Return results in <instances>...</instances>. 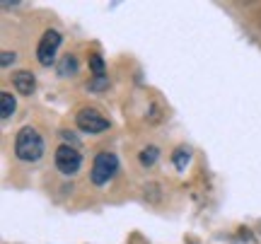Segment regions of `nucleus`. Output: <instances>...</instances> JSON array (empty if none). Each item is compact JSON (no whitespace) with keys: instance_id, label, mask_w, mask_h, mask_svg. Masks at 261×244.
<instances>
[{"instance_id":"nucleus-1","label":"nucleus","mask_w":261,"mask_h":244,"mask_svg":"<svg viewBox=\"0 0 261 244\" xmlns=\"http://www.w3.org/2000/svg\"><path fill=\"white\" fill-rule=\"evenodd\" d=\"M15 155L22 162H37L44 155V138L39 135L37 128L24 126L15 138Z\"/></svg>"},{"instance_id":"nucleus-2","label":"nucleus","mask_w":261,"mask_h":244,"mask_svg":"<svg viewBox=\"0 0 261 244\" xmlns=\"http://www.w3.org/2000/svg\"><path fill=\"white\" fill-rule=\"evenodd\" d=\"M116 169H119V160H116V155L112 152H99L92 162V172H90V177H92V184L97 186H102L107 181H112L114 174H116Z\"/></svg>"},{"instance_id":"nucleus-3","label":"nucleus","mask_w":261,"mask_h":244,"mask_svg":"<svg viewBox=\"0 0 261 244\" xmlns=\"http://www.w3.org/2000/svg\"><path fill=\"white\" fill-rule=\"evenodd\" d=\"M83 167V155L75 150L73 145H61L56 150V169L65 177H73L77 174Z\"/></svg>"},{"instance_id":"nucleus-4","label":"nucleus","mask_w":261,"mask_h":244,"mask_svg":"<svg viewBox=\"0 0 261 244\" xmlns=\"http://www.w3.org/2000/svg\"><path fill=\"white\" fill-rule=\"evenodd\" d=\"M58 46H61V34H58L56 29L44 32V37H41V41H39V46H37L39 63H41V66H51V63L56 61Z\"/></svg>"},{"instance_id":"nucleus-5","label":"nucleus","mask_w":261,"mask_h":244,"mask_svg":"<svg viewBox=\"0 0 261 244\" xmlns=\"http://www.w3.org/2000/svg\"><path fill=\"white\" fill-rule=\"evenodd\" d=\"M75 123H77V128L85 131V133H104V131H109V119H104L97 109H83V112L77 114Z\"/></svg>"},{"instance_id":"nucleus-6","label":"nucleus","mask_w":261,"mask_h":244,"mask_svg":"<svg viewBox=\"0 0 261 244\" xmlns=\"http://www.w3.org/2000/svg\"><path fill=\"white\" fill-rule=\"evenodd\" d=\"M12 85H15V90L19 94H27V97L34 94V90H37V80H34V75L29 70H17L12 75Z\"/></svg>"},{"instance_id":"nucleus-7","label":"nucleus","mask_w":261,"mask_h":244,"mask_svg":"<svg viewBox=\"0 0 261 244\" xmlns=\"http://www.w3.org/2000/svg\"><path fill=\"white\" fill-rule=\"evenodd\" d=\"M17 109V102H15V97L10 92H3L0 94V116H3V121H8L10 116L15 114Z\"/></svg>"},{"instance_id":"nucleus-8","label":"nucleus","mask_w":261,"mask_h":244,"mask_svg":"<svg viewBox=\"0 0 261 244\" xmlns=\"http://www.w3.org/2000/svg\"><path fill=\"white\" fill-rule=\"evenodd\" d=\"M58 73H61L63 77L75 75V73H77V58H75V56H65L63 61H61V66H58Z\"/></svg>"},{"instance_id":"nucleus-9","label":"nucleus","mask_w":261,"mask_h":244,"mask_svg":"<svg viewBox=\"0 0 261 244\" xmlns=\"http://www.w3.org/2000/svg\"><path fill=\"white\" fill-rule=\"evenodd\" d=\"M90 70L94 77H104V61L99 53H90Z\"/></svg>"},{"instance_id":"nucleus-10","label":"nucleus","mask_w":261,"mask_h":244,"mask_svg":"<svg viewBox=\"0 0 261 244\" xmlns=\"http://www.w3.org/2000/svg\"><path fill=\"white\" fill-rule=\"evenodd\" d=\"M158 155H160V150L155 148V145H150V148H145V150L140 152V165H145V167H150L152 162L158 160Z\"/></svg>"},{"instance_id":"nucleus-11","label":"nucleus","mask_w":261,"mask_h":244,"mask_svg":"<svg viewBox=\"0 0 261 244\" xmlns=\"http://www.w3.org/2000/svg\"><path fill=\"white\" fill-rule=\"evenodd\" d=\"M189 160H191V155H189L187 148H179V150L174 152V165H177V169H187Z\"/></svg>"},{"instance_id":"nucleus-12","label":"nucleus","mask_w":261,"mask_h":244,"mask_svg":"<svg viewBox=\"0 0 261 244\" xmlns=\"http://www.w3.org/2000/svg\"><path fill=\"white\" fill-rule=\"evenodd\" d=\"M15 61H17V53H15V51H3V53H0V66L3 68H10Z\"/></svg>"},{"instance_id":"nucleus-13","label":"nucleus","mask_w":261,"mask_h":244,"mask_svg":"<svg viewBox=\"0 0 261 244\" xmlns=\"http://www.w3.org/2000/svg\"><path fill=\"white\" fill-rule=\"evenodd\" d=\"M107 77H94L92 83L87 85V90H92V92H99V90H104V87H107Z\"/></svg>"}]
</instances>
